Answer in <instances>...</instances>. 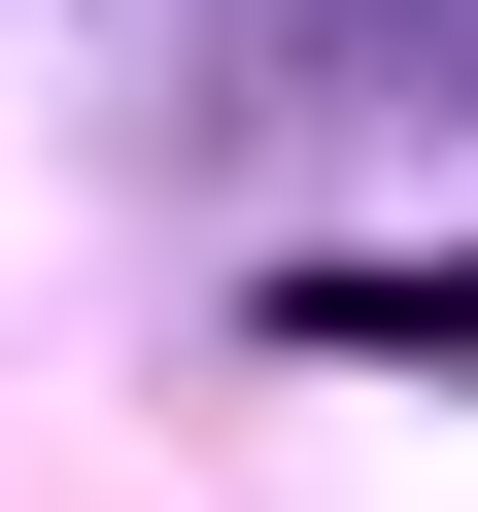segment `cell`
<instances>
[{
    "instance_id": "cell-1",
    "label": "cell",
    "mask_w": 478,
    "mask_h": 512,
    "mask_svg": "<svg viewBox=\"0 0 478 512\" xmlns=\"http://www.w3.org/2000/svg\"><path fill=\"white\" fill-rule=\"evenodd\" d=\"M308 342H410V376H478V274H308Z\"/></svg>"
}]
</instances>
